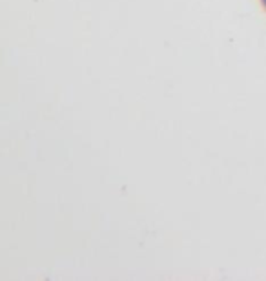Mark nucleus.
Here are the masks:
<instances>
[{"mask_svg": "<svg viewBox=\"0 0 266 281\" xmlns=\"http://www.w3.org/2000/svg\"><path fill=\"white\" fill-rule=\"evenodd\" d=\"M261 2H263V5H265V7H266V0H261Z\"/></svg>", "mask_w": 266, "mask_h": 281, "instance_id": "obj_1", "label": "nucleus"}]
</instances>
